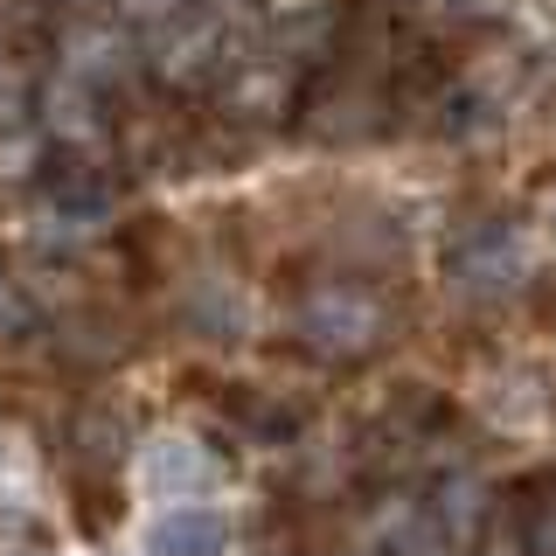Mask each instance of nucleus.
I'll return each mask as SVG.
<instances>
[{"mask_svg": "<svg viewBox=\"0 0 556 556\" xmlns=\"http://www.w3.org/2000/svg\"><path fill=\"white\" fill-rule=\"evenodd\" d=\"M230 549V521L216 508H167L147 529V556H223Z\"/></svg>", "mask_w": 556, "mask_h": 556, "instance_id": "3", "label": "nucleus"}, {"mask_svg": "<svg viewBox=\"0 0 556 556\" xmlns=\"http://www.w3.org/2000/svg\"><path fill=\"white\" fill-rule=\"evenodd\" d=\"M362 556H452V535L439 529V515H431V508H410V501H396V508L376 515L369 549H362Z\"/></svg>", "mask_w": 556, "mask_h": 556, "instance_id": "4", "label": "nucleus"}, {"mask_svg": "<svg viewBox=\"0 0 556 556\" xmlns=\"http://www.w3.org/2000/svg\"><path fill=\"white\" fill-rule=\"evenodd\" d=\"M70 70H77V77H112V70H118V42H112V35H77V42H70Z\"/></svg>", "mask_w": 556, "mask_h": 556, "instance_id": "6", "label": "nucleus"}, {"mask_svg": "<svg viewBox=\"0 0 556 556\" xmlns=\"http://www.w3.org/2000/svg\"><path fill=\"white\" fill-rule=\"evenodd\" d=\"M376 327H382V313L362 300V292H313V300H306V341L334 348V355L369 348Z\"/></svg>", "mask_w": 556, "mask_h": 556, "instance_id": "2", "label": "nucleus"}, {"mask_svg": "<svg viewBox=\"0 0 556 556\" xmlns=\"http://www.w3.org/2000/svg\"><path fill=\"white\" fill-rule=\"evenodd\" d=\"M28 327H35V300H28V286H22V278L0 265V341H22Z\"/></svg>", "mask_w": 556, "mask_h": 556, "instance_id": "5", "label": "nucleus"}, {"mask_svg": "<svg viewBox=\"0 0 556 556\" xmlns=\"http://www.w3.org/2000/svg\"><path fill=\"white\" fill-rule=\"evenodd\" d=\"M139 480H147L153 501H174V508H208V494L223 486V466L208 459L195 439H153L139 452Z\"/></svg>", "mask_w": 556, "mask_h": 556, "instance_id": "1", "label": "nucleus"}, {"mask_svg": "<svg viewBox=\"0 0 556 556\" xmlns=\"http://www.w3.org/2000/svg\"><path fill=\"white\" fill-rule=\"evenodd\" d=\"M118 14H126V22H147V28H167L174 14H181V0H118Z\"/></svg>", "mask_w": 556, "mask_h": 556, "instance_id": "7", "label": "nucleus"}]
</instances>
